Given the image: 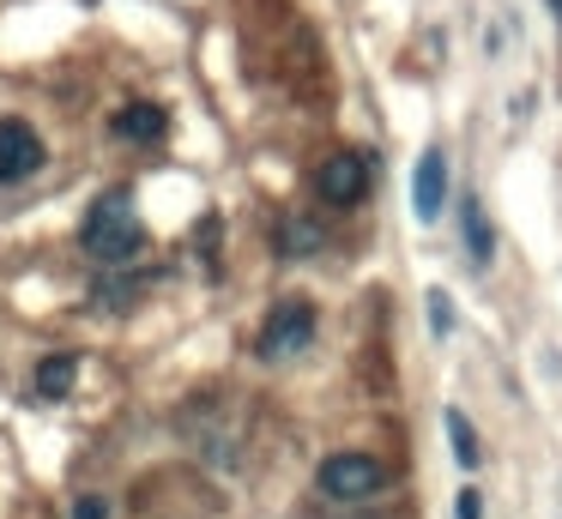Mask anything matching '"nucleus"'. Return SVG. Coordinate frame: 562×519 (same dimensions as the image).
Wrapping results in <instances>:
<instances>
[{
  "instance_id": "nucleus-10",
  "label": "nucleus",
  "mask_w": 562,
  "mask_h": 519,
  "mask_svg": "<svg viewBox=\"0 0 562 519\" xmlns=\"http://www.w3.org/2000/svg\"><path fill=\"white\" fill-rule=\"evenodd\" d=\"M448 441H453V459L472 471L477 465V435H472V422H465L460 410H448Z\"/></svg>"
},
{
  "instance_id": "nucleus-4",
  "label": "nucleus",
  "mask_w": 562,
  "mask_h": 519,
  "mask_svg": "<svg viewBox=\"0 0 562 519\" xmlns=\"http://www.w3.org/2000/svg\"><path fill=\"white\" fill-rule=\"evenodd\" d=\"M369 157L363 151H333V157H321V169H315V193H321V205H357L369 193Z\"/></svg>"
},
{
  "instance_id": "nucleus-14",
  "label": "nucleus",
  "mask_w": 562,
  "mask_h": 519,
  "mask_svg": "<svg viewBox=\"0 0 562 519\" xmlns=\"http://www.w3.org/2000/svg\"><path fill=\"white\" fill-rule=\"evenodd\" d=\"M453 514H460V519H477V495H472V489H460V501H453Z\"/></svg>"
},
{
  "instance_id": "nucleus-3",
  "label": "nucleus",
  "mask_w": 562,
  "mask_h": 519,
  "mask_svg": "<svg viewBox=\"0 0 562 519\" xmlns=\"http://www.w3.org/2000/svg\"><path fill=\"white\" fill-rule=\"evenodd\" d=\"M381 489H387L381 459H369V453L321 459V495H327V501H369V495H381Z\"/></svg>"
},
{
  "instance_id": "nucleus-15",
  "label": "nucleus",
  "mask_w": 562,
  "mask_h": 519,
  "mask_svg": "<svg viewBox=\"0 0 562 519\" xmlns=\"http://www.w3.org/2000/svg\"><path fill=\"white\" fill-rule=\"evenodd\" d=\"M550 7H557V19H562V0H550Z\"/></svg>"
},
{
  "instance_id": "nucleus-8",
  "label": "nucleus",
  "mask_w": 562,
  "mask_h": 519,
  "mask_svg": "<svg viewBox=\"0 0 562 519\" xmlns=\"http://www.w3.org/2000/svg\"><path fill=\"white\" fill-rule=\"evenodd\" d=\"M74 374H79V357H74V350H55V357H43V369H37V393L43 398H61L67 386H74Z\"/></svg>"
},
{
  "instance_id": "nucleus-9",
  "label": "nucleus",
  "mask_w": 562,
  "mask_h": 519,
  "mask_svg": "<svg viewBox=\"0 0 562 519\" xmlns=\"http://www.w3.org/2000/svg\"><path fill=\"white\" fill-rule=\"evenodd\" d=\"M321 248V224L315 217H284V229H279V253H315Z\"/></svg>"
},
{
  "instance_id": "nucleus-7",
  "label": "nucleus",
  "mask_w": 562,
  "mask_h": 519,
  "mask_svg": "<svg viewBox=\"0 0 562 519\" xmlns=\"http://www.w3.org/2000/svg\"><path fill=\"white\" fill-rule=\"evenodd\" d=\"M115 139H127V145H158L164 133H170V115H164L158 103H127V109H115Z\"/></svg>"
},
{
  "instance_id": "nucleus-5",
  "label": "nucleus",
  "mask_w": 562,
  "mask_h": 519,
  "mask_svg": "<svg viewBox=\"0 0 562 519\" xmlns=\"http://www.w3.org/2000/svg\"><path fill=\"white\" fill-rule=\"evenodd\" d=\"M37 169H43L37 127L19 121V115H7L0 121V181H25V176H37Z\"/></svg>"
},
{
  "instance_id": "nucleus-12",
  "label": "nucleus",
  "mask_w": 562,
  "mask_h": 519,
  "mask_svg": "<svg viewBox=\"0 0 562 519\" xmlns=\"http://www.w3.org/2000/svg\"><path fill=\"white\" fill-rule=\"evenodd\" d=\"M74 519H110V501H103V495H79Z\"/></svg>"
},
{
  "instance_id": "nucleus-13",
  "label": "nucleus",
  "mask_w": 562,
  "mask_h": 519,
  "mask_svg": "<svg viewBox=\"0 0 562 519\" xmlns=\"http://www.w3.org/2000/svg\"><path fill=\"white\" fill-rule=\"evenodd\" d=\"M429 320H436V332H441V338L453 332V308H448V296H429Z\"/></svg>"
},
{
  "instance_id": "nucleus-1",
  "label": "nucleus",
  "mask_w": 562,
  "mask_h": 519,
  "mask_svg": "<svg viewBox=\"0 0 562 519\" xmlns=\"http://www.w3.org/2000/svg\"><path fill=\"white\" fill-rule=\"evenodd\" d=\"M139 241H146V224H139L134 200H127V188H110L98 193V200L86 205V224H79V248L91 253V260L103 266H122L139 253Z\"/></svg>"
},
{
  "instance_id": "nucleus-6",
  "label": "nucleus",
  "mask_w": 562,
  "mask_h": 519,
  "mask_svg": "<svg viewBox=\"0 0 562 519\" xmlns=\"http://www.w3.org/2000/svg\"><path fill=\"white\" fill-rule=\"evenodd\" d=\"M441 200H448V151L429 145V151L417 157V169H412V212L424 217V224H436Z\"/></svg>"
},
{
  "instance_id": "nucleus-11",
  "label": "nucleus",
  "mask_w": 562,
  "mask_h": 519,
  "mask_svg": "<svg viewBox=\"0 0 562 519\" xmlns=\"http://www.w3.org/2000/svg\"><path fill=\"white\" fill-rule=\"evenodd\" d=\"M465 229H472V253H477V260H490V248H496V241H490V224H484V212H477V205H465Z\"/></svg>"
},
{
  "instance_id": "nucleus-2",
  "label": "nucleus",
  "mask_w": 562,
  "mask_h": 519,
  "mask_svg": "<svg viewBox=\"0 0 562 519\" xmlns=\"http://www.w3.org/2000/svg\"><path fill=\"white\" fill-rule=\"evenodd\" d=\"M308 338H315V302L284 296V302H272V314L260 320V357L267 362L296 357V350H308Z\"/></svg>"
}]
</instances>
